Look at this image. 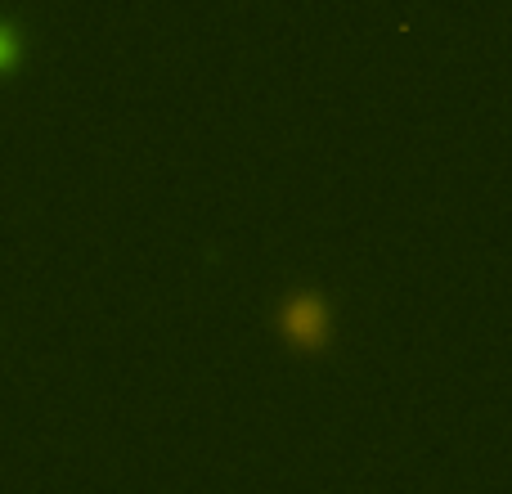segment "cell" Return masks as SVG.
Instances as JSON below:
<instances>
[{
  "instance_id": "6da1fadb",
  "label": "cell",
  "mask_w": 512,
  "mask_h": 494,
  "mask_svg": "<svg viewBox=\"0 0 512 494\" xmlns=\"http://www.w3.org/2000/svg\"><path fill=\"white\" fill-rule=\"evenodd\" d=\"M279 328L297 351H319L328 342V310L315 292H292L279 310Z\"/></svg>"
},
{
  "instance_id": "7a4b0ae2",
  "label": "cell",
  "mask_w": 512,
  "mask_h": 494,
  "mask_svg": "<svg viewBox=\"0 0 512 494\" xmlns=\"http://www.w3.org/2000/svg\"><path fill=\"white\" fill-rule=\"evenodd\" d=\"M14 59H18V41H14L9 27H0V68H9Z\"/></svg>"
}]
</instances>
